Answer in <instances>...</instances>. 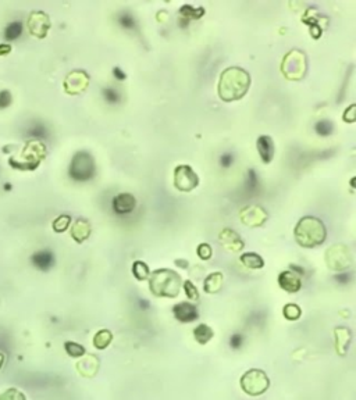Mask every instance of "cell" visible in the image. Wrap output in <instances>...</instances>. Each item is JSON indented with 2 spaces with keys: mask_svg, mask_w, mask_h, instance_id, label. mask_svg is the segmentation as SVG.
Segmentation results:
<instances>
[{
  "mask_svg": "<svg viewBox=\"0 0 356 400\" xmlns=\"http://www.w3.org/2000/svg\"><path fill=\"white\" fill-rule=\"evenodd\" d=\"M250 86L248 71L241 67H228L220 75L218 96L224 102H235L244 97Z\"/></svg>",
  "mask_w": 356,
  "mask_h": 400,
  "instance_id": "1",
  "label": "cell"
},
{
  "mask_svg": "<svg viewBox=\"0 0 356 400\" xmlns=\"http://www.w3.org/2000/svg\"><path fill=\"white\" fill-rule=\"evenodd\" d=\"M295 240L302 247H316L322 244L327 238L326 227L319 218L312 216H306L300 218L296 227H295Z\"/></svg>",
  "mask_w": 356,
  "mask_h": 400,
  "instance_id": "2",
  "label": "cell"
},
{
  "mask_svg": "<svg viewBox=\"0 0 356 400\" xmlns=\"http://www.w3.org/2000/svg\"><path fill=\"white\" fill-rule=\"evenodd\" d=\"M149 288L157 297H177L181 289V277L172 270H156L149 275Z\"/></svg>",
  "mask_w": 356,
  "mask_h": 400,
  "instance_id": "3",
  "label": "cell"
},
{
  "mask_svg": "<svg viewBox=\"0 0 356 400\" xmlns=\"http://www.w3.org/2000/svg\"><path fill=\"white\" fill-rule=\"evenodd\" d=\"M241 388L245 393L249 396H261L266 393L267 389L270 388V379L263 370L259 368H250L241 377Z\"/></svg>",
  "mask_w": 356,
  "mask_h": 400,
  "instance_id": "4",
  "label": "cell"
},
{
  "mask_svg": "<svg viewBox=\"0 0 356 400\" xmlns=\"http://www.w3.org/2000/svg\"><path fill=\"white\" fill-rule=\"evenodd\" d=\"M95 171H96V166H95V160L91 153L85 150L75 153L70 164V171H68L70 177L74 181H79V182L88 181L94 177Z\"/></svg>",
  "mask_w": 356,
  "mask_h": 400,
  "instance_id": "5",
  "label": "cell"
},
{
  "mask_svg": "<svg viewBox=\"0 0 356 400\" xmlns=\"http://www.w3.org/2000/svg\"><path fill=\"white\" fill-rule=\"evenodd\" d=\"M281 71L288 79H300L306 72V57L299 50H291L281 63Z\"/></svg>",
  "mask_w": 356,
  "mask_h": 400,
  "instance_id": "6",
  "label": "cell"
},
{
  "mask_svg": "<svg viewBox=\"0 0 356 400\" xmlns=\"http://www.w3.org/2000/svg\"><path fill=\"white\" fill-rule=\"evenodd\" d=\"M326 263L330 270L334 271H345L352 264L350 253L344 244H335L331 246L326 252Z\"/></svg>",
  "mask_w": 356,
  "mask_h": 400,
  "instance_id": "7",
  "label": "cell"
},
{
  "mask_svg": "<svg viewBox=\"0 0 356 400\" xmlns=\"http://www.w3.org/2000/svg\"><path fill=\"white\" fill-rule=\"evenodd\" d=\"M199 185V178L189 166H178L174 170V186L181 192H191Z\"/></svg>",
  "mask_w": 356,
  "mask_h": 400,
  "instance_id": "8",
  "label": "cell"
},
{
  "mask_svg": "<svg viewBox=\"0 0 356 400\" xmlns=\"http://www.w3.org/2000/svg\"><path fill=\"white\" fill-rule=\"evenodd\" d=\"M300 274L295 266H291V270H285L278 275V285L284 289L285 292L289 293H296L302 288V281H300Z\"/></svg>",
  "mask_w": 356,
  "mask_h": 400,
  "instance_id": "9",
  "label": "cell"
},
{
  "mask_svg": "<svg viewBox=\"0 0 356 400\" xmlns=\"http://www.w3.org/2000/svg\"><path fill=\"white\" fill-rule=\"evenodd\" d=\"M241 220L249 227H259L267 220V213L259 206H248L241 211Z\"/></svg>",
  "mask_w": 356,
  "mask_h": 400,
  "instance_id": "10",
  "label": "cell"
},
{
  "mask_svg": "<svg viewBox=\"0 0 356 400\" xmlns=\"http://www.w3.org/2000/svg\"><path fill=\"white\" fill-rule=\"evenodd\" d=\"M89 83L88 74L85 71H72L68 77H67L64 86L68 93L75 94L82 92L86 89Z\"/></svg>",
  "mask_w": 356,
  "mask_h": 400,
  "instance_id": "11",
  "label": "cell"
},
{
  "mask_svg": "<svg viewBox=\"0 0 356 400\" xmlns=\"http://www.w3.org/2000/svg\"><path fill=\"white\" fill-rule=\"evenodd\" d=\"M172 313H174V317L177 318L178 321L183 322V324L195 321L199 317L196 306L189 303V302H183V303L175 305L172 307Z\"/></svg>",
  "mask_w": 356,
  "mask_h": 400,
  "instance_id": "12",
  "label": "cell"
},
{
  "mask_svg": "<svg viewBox=\"0 0 356 400\" xmlns=\"http://www.w3.org/2000/svg\"><path fill=\"white\" fill-rule=\"evenodd\" d=\"M113 211L116 214H129L132 213L135 206H137V200L134 197V194L131 193H120L117 194L116 197L113 199Z\"/></svg>",
  "mask_w": 356,
  "mask_h": 400,
  "instance_id": "13",
  "label": "cell"
},
{
  "mask_svg": "<svg viewBox=\"0 0 356 400\" xmlns=\"http://www.w3.org/2000/svg\"><path fill=\"white\" fill-rule=\"evenodd\" d=\"M218 240L221 242L223 246L228 252H239V250L244 249V240L241 239L238 233L233 231V229H230V228L223 229L220 236H218Z\"/></svg>",
  "mask_w": 356,
  "mask_h": 400,
  "instance_id": "14",
  "label": "cell"
},
{
  "mask_svg": "<svg viewBox=\"0 0 356 400\" xmlns=\"http://www.w3.org/2000/svg\"><path fill=\"white\" fill-rule=\"evenodd\" d=\"M256 147H257V152H259V156H260L261 161H263L264 164H269V163L273 160L274 152H276L273 139L270 138L269 135H261V136H259V139H257V142H256Z\"/></svg>",
  "mask_w": 356,
  "mask_h": 400,
  "instance_id": "15",
  "label": "cell"
},
{
  "mask_svg": "<svg viewBox=\"0 0 356 400\" xmlns=\"http://www.w3.org/2000/svg\"><path fill=\"white\" fill-rule=\"evenodd\" d=\"M100 367V360L94 355H89L86 357H83L82 360L79 361L77 364L78 372L85 378H92L95 377L98 371H99Z\"/></svg>",
  "mask_w": 356,
  "mask_h": 400,
  "instance_id": "16",
  "label": "cell"
},
{
  "mask_svg": "<svg viewBox=\"0 0 356 400\" xmlns=\"http://www.w3.org/2000/svg\"><path fill=\"white\" fill-rule=\"evenodd\" d=\"M49 27H50V22L46 14H43V13H33L32 16H31V20H29V28H31V31H32L33 35H36V36H40V38H42V36L46 35Z\"/></svg>",
  "mask_w": 356,
  "mask_h": 400,
  "instance_id": "17",
  "label": "cell"
},
{
  "mask_svg": "<svg viewBox=\"0 0 356 400\" xmlns=\"http://www.w3.org/2000/svg\"><path fill=\"white\" fill-rule=\"evenodd\" d=\"M334 338H335V349L338 352L339 356H344L346 353V349L350 343V331L348 328L338 327L334 331Z\"/></svg>",
  "mask_w": 356,
  "mask_h": 400,
  "instance_id": "18",
  "label": "cell"
},
{
  "mask_svg": "<svg viewBox=\"0 0 356 400\" xmlns=\"http://www.w3.org/2000/svg\"><path fill=\"white\" fill-rule=\"evenodd\" d=\"M71 235L75 242L78 243H82L83 240H86L91 235V224L86 220L79 218L77 221L74 222V225L71 228Z\"/></svg>",
  "mask_w": 356,
  "mask_h": 400,
  "instance_id": "19",
  "label": "cell"
},
{
  "mask_svg": "<svg viewBox=\"0 0 356 400\" xmlns=\"http://www.w3.org/2000/svg\"><path fill=\"white\" fill-rule=\"evenodd\" d=\"M224 282V275L221 272H211L206 277L205 282H203V290L206 293H217L223 286Z\"/></svg>",
  "mask_w": 356,
  "mask_h": 400,
  "instance_id": "20",
  "label": "cell"
},
{
  "mask_svg": "<svg viewBox=\"0 0 356 400\" xmlns=\"http://www.w3.org/2000/svg\"><path fill=\"white\" fill-rule=\"evenodd\" d=\"M239 260L245 267H248L250 270H260V268L264 267V260L261 259V256L257 255V253H253V252L244 253L241 256Z\"/></svg>",
  "mask_w": 356,
  "mask_h": 400,
  "instance_id": "21",
  "label": "cell"
},
{
  "mask_svg": "<svg viewBox=\"0 0 356 400\" xmlns=\"http://www.w3.org/2000/svg\"><path fill=\"white\" fill-rule=\"evenodd\" d=\"M213 336H214L213 329L209 325H206V324H199L194 329V338L199 344L209 343V340H211Z\"/></svg>",
  "mask_w": 356,
  "mask_h": 400,
  "instance_id": "22",
  "label": "cell"
},
{
  "mask_svg": "<svg viewBox=\"0 0 356 400\" xmlns=\"http://www.w3.org/2000/svg\"><path fill=\"white\" fill-rule=\"evenodd\" d=\"M113 340V333L109 329H100L95 333L94 336V346L98 350H105L110 346Z\"/></svg>",
  "mask_w": 356,
  "mask_h": 400,
  "instance_id": "23",
  "label": "cell"
},
{
  "mask_svg": "<svg viewBox=\"0 0 356 400\" xmlns=\"http://www.w3.org/2000/svg\"><path fill=\"white\" fill-rule=\"evenodd\" d=\"M32 261L40 270H48L53 264V255L50 252H39L33 256Z\"/></svg>",
  "mask_w": 356,
  "mask_h": 400,
  "instance_id": "24",
  "label": "cell"
},
{
  "mask_svg": "<svg viewBox=\"0 0 356 400\" xmlns=\"http://www.w3.org/2000/svg\"><path fill=\"white\" fill-rule=\"evenodd\" d=\"M180 14L183 17L184 20L187 21H191V20H198L200 17L205 14V9L203 7H199V9H195L192 6L185 5L180 9Z\"/></svg>",
  "mask_w": 356,
  "mask_h": 400,
  "instance_id": "25",
  "label": "cell"
},
{
  "mask_svg": "<svg viewBox=\"0 0 356 400\" xmlns=\"http://www.w3.org/2000/svg\"><path fill=\"white\" fill-rule=\"evenodd\" d=\"M132 274L134 277L137 278L138 281H145V279L149 278L150 270L146 263H144V261L141 260H137L132 264Z\"/></svg>",
  "mask_w": 356,
  "mask_h": 400,
  "instance_id": "26",
  "label": "cell"
},
{
  "mask_svg": "<svg viewBox=\"0 0 356 400\" xmlns=\"http://www.w3.org/2000/svg\"><path fill=\"white\" fill-rule=\"evenodd\" d=\"M283 314L285 320H288V321H296L302 316V310H300V307L298 305L288 303V305L284 306Z\"/></svg>",
  "mask_w": 356,
  "mask_h": 400,
  "instance_id": "27",
  "label": "cell"
},
{
  "mask_svg": "<svg viewBox=\"0 0 356 400\" xmlns=\"http://www.w3.org/2000/svg\"><path fill=\"white\" fill-rule=\"evenodd\" d=\"M22 33V24L20 21H14L7 25L5 31V38L7 40H14Z\"/></svg>",
  "mask_w": 356,
  "mask_h": 400,
  "instance_id": "28",
  "label": "cell"
},
{
  "mask_svg": "<svg viewBox=\"0 0 356 400\" xmlns=\"http://www.w3.org/2000/svg\"><path fill=\"white\" fill-rule=\"evenodd\" d=\"M333 129H334L333 122L328 121V120H322V121L316 122V125H315V131H316L320 136H328V135H331Z\"/></svg>",
  "mask_w": 356,
  "mask_h": 400,
  "instance_id": "29",
  "label": "cell"
},
{
  "mask_svg": "<svg viewBox=\"0 0 356 400\" xmlns=\"http://www.w3.org/2000/svg\"><path fill=\"white\" fill-rule=\"evenodd\" d=\"M66 352L71 356V357L78 359V357H82V356L85 355V347L81 346L79 343H75V342H67Z\"/></svg>",
  "mask_w": 356,
  "mask_h": 400,
  "instance_id": "30",
  "label": "cell"
},
{
  "mask_svg": "<svg viewBox=\"0 0 356 400\" xmlns=\"http://www.w3.org/2000/svg\"><path fill=\"white\" fill-rule=\"evenodd\" d=\"M117 21L120 24V27L125 28V29H132V28H135V18L129 13H121V14H118Z\"/></svg>",
  "mask_w": 356,
  "mask_h": 400,
  "instance_id": "31",
  "label": "cell"
},
{
  "mask_svg": "<svg viewBox=\"0 0 356 400\" xmlns=\"http://www.w3.org/2000/svg\"><path fill=\"white\" fill-rule=\"evenodd\" d=\"M71 222V217L70 216H60L57 220H55L53 222V229L56 232H64L68 225Z\"/></svg>",
  "mask_w": 356,
  "mask_h": 400,
  "instance_id": "32",
  "label": "cell"
},
{
  "mask_svg": "<svg viewBox=\"0 0 356 400\" xmlns=\"http://www.w3.org/2000/svg\"><path fill=\"white\" fill-rule=\"evenodd\" d=\"M103 97H105L106 102L110 103V105H116V103L120 102V93L117 92V89L110 88V86H107V88L103 89Z\"/></svg>",
  "mask_w": 356,
  "mask_h": 400,
  "instance_id": "33",
  "label": "cell"
},
{
  "mask_svg": "<svg viewBox=\"0 0 356 400\" xmlns=\"http://www.w3.org/2000/svg\"><path fill=\"white\" fill-rule=\"evenodd\" d=\"M184 290H185V294H187V297L189 300H194V302L199 300V292H198L196 286L191 281H185L184 282Z\"/></svg>",
  "mask_w": 356,
  "mask_h": 400,
  "instance_id": "34",
  "label": "cell"
},
{
  "mask_svg": "<svg viewBox=\"0 0 356 400\" xmlns=\"http://www.w3.org/2000/svg\"><path fill=\"white\" fill-rule=\"evenodd\" d=\"M196 253H198L199 259H202V260H209V259H211V256H213V250H211L210 244L200 243L198 246V249H196Z\"/></svg>",
  "mask_w": 356,
  "mask_h": 400,
  "instance_id": "35",
  "label": "cell"
},
{
  "mask_svg": "<svg viewBox=\"0 0 356 400\" xmlns=\"http://www.w3.org/2000/svg\"><path fill=\"white\" fill-rule=\"evenodd\" d=\"M246 186H248L249 190H255V189H257V174H256L255 170H249V171H248Z\"/></svg>",
  "mask_w": 356,
  "mask_h": 400,
  "instance_id": "36",
  "label": "cell"
},
{
  "mask_svg": "<svg viewBox=\"0 0 356 400\" xmlns=\"http://www.w3.org/2000/svg\"><path fill=\"white\" fill-rule=\"evenodd\" d=\"M11 103V94L9 90H2L0 92V109L9 107Z\"/></svg>",
  "mask_w": 356,
  "mask_h": 400,
  "instance_id": "37",
  "label": "cell"
},
{
  "mask_svg": "<svg viewBox=\"0 0 356 400\" xmlns=\"http://www.w3.org/2000/svg\"><path fill=\"white\" fill-rule=\"evenodd\" d=\"M46 129H45L43 125H33L31 129H29V135L32 136H38V138H45L46 136Z\"/></svg>",
  "mask_w": 356,
  "mask_h": 400,
  "instance_id": "38",
  "label": "cell"
},
{
  "mask_svg": "<svg viewBox=\"0 0 356 400\" xmlns=\"http://www.w3.org/2000/svg\"><path fill=\"white\" fill-rule=\"evenodd\" d=\"M233 163H234L233 153H224V155H221V157H220V164H221V167H224V168L231 167Z\"/></svg>",
  "mask_w": 356,
  "mask_h": 400,
  "instance_id": "39",
  "label": "cell"
},
{
  "mask_svg": "<svg viewBox=\"0 0 356 400\" xmlns=\"http://www.w3.org/2000/svg\"><path fill=\"white\" fill-rule=\"evenodd\" d=\"M342 118L346 122H353V120H355V105L349 106V109L346 110V113H344Z\"/></svg>",
  "mask_w": 356,
  "mask_h": 400,
  "instance_id": "40",
  "label": "cell"
},
{
  "mask_svg": "<svg viewBox=\"0 0 356 400\" xmlns=\"http://www.w3.org/2000/svg\"><path fill=\"white\" fill-rule=\"evenodd\" d=\"M113 75H114L118 81H124V79H125V74L122 72V70L120 67H116V68L113 70Z\"/></svg>",
  "mask_w": 356,
  "mask_h": 400,
  "instance_id": "41",
  "label": "cell"
},
{
  "mask_svg": "<svg viewBox=\"0 0 356 400\" xmlns=\"http://www.w3.org/2000/svg\"><path fill=\"white\" fill-rule=\"evenodd\" d=\"M241 343H242V336L241 335H234L233 338H231V346L233 347H238Z\"/></svg>",
  "mask_w": 356,
  "mask_h": 400,
  "instance_id": "42",
  "label": "cell"
},
{
  "mask_svg": "<svg viewBox=\"0 0 356 400\" xmlns=\"http://www.w3.org/2000/svg\"><path fill=\"white\" fill-rule=\"evenodd\" d=\"M335 279L339 281V282H344V281L346 282V281H349V275H345V274H342V275H337Z\"/></svg>",
  "mask_w": 356,
  "mask_h": 400,
  "instance_id": "43",
  "label": "cell"
},
{
  "mask_svg": "<svg viewBox=\"0 0 356 400\" xmlns=\"http://www.w3.org/2000/svg\"><path fill=\"white\" fill-rule=\"evenodd\" d=\"M175 264H177V266H183V268H187V267H188V263L184 260H177L175 261Z\"/></svg>",
  "mask_w": 356,
  "mask_h": 400,
  "instance_id": "44",
  "label": "cell"
}]
</instances>
